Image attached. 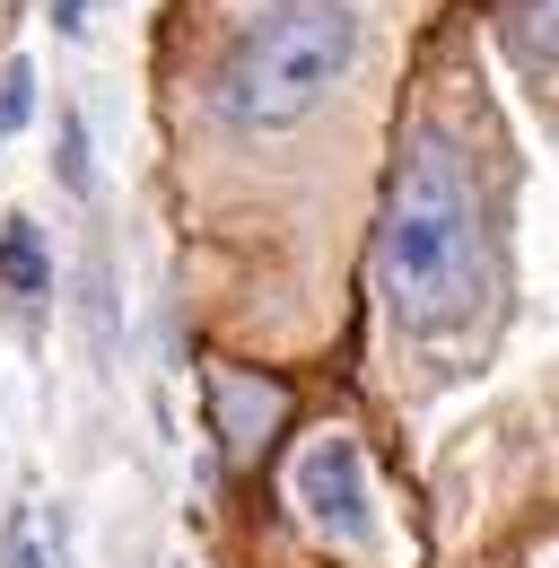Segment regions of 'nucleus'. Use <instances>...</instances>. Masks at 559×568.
I'll return each mask as SVG.
<instances>
[{"label": "nucleus", "mask_w": 559, "mask_h": 568, "mask_svg": "<svg viewBox=\"0 0 559 568\" xmlns=\"http://www.w3.org/2000/svg\"><path fill=\"white\" fill-rule=\"evenodd\" d=\"M376 281H385V315L411 342L489 333L498 315V227H489L481 158L437 123L394 175V202L376 227Z\"/></svg>", "instance_id": "1"}, {"label": "nucleus", "mask_w": 559, "mask_h": 568, "mask_svg": "<svg viewBox=\"0 0 559 568\" xmlns=\"http://www.w3.org/2000/svg\"><path fill=\"white\" fill-rule=\"evenodd\" d=\"M367 53V9L358 0H272L210 79V114L227 132H288L315 105H333V88Z\"/></svg>", "instance_id": "2"}, {"label": "nucleus", "mask_w": 559, "mask_h": 568, "mask_svg": "<svg viewBox=\"0 0 559 568\" xmlns=\"http://www.w3.org/2000/svg\"><path fill=\"white\" fill-rule=\"evenodd\" d=\"M288 507H306V525L342 551L376 542V498H367V464H358V437L324 428L288 455Z\"/></svg>", "instance_id": "3"}, {"label": "nucleus", "mask_w": 559, "mask_h": 568, "mask_svg": "<svg viewBox=\"0 0 559 568\" xmlns=\"http://www.w3.org/2000/svg\"><path fill=\"white\" fill-rule=\"evenodd\" d=\"M280 412H288V394L263 385V376H245V367H218V376H210V420H218L227 464H254V455L272 446Z\"/></svg>", "instance_id": "4"}, {"label": "nucleus", "mask_w": 559, "mask_h": 568, "mask_svg": "<svg viewBox=\"0 0 559 568\" xmlns=\"http://www.w3.org/2000/svg\"><path fill=\"white\" fill-rule=\"evenodd\" d=\"M0 297H18V306H44L53 297V254H44V227L27 211L0 219Z\"/></svg>", "instance_id": "5"}, {"label": "nucleus", "mask_w": 559, "mask_h": 568, "mask_svg": "<svg viewBox=\"0 0 559 568\" xmlns=\"http://www.w3.org/2000/svg\"><path fill=\"white\" fill-rule=\"evenodd\" d=\"M498 36H507V53L525 71H559V0H507Z\"/></svg>", "instance_id": "6"}, {"label": "nucleus", "mask_w": 559, "mask_h": 568, "mask_svg": "<svg viewBox=\"0 0 559 568\" xmlns=\"http://www.w3.org/2000/svg\"><path fill=\"white\" fill-rule=\"evenodd\" d=\"M35 123V62H0V141Z\"/></svg>", "instance_id": "7"}, {"label": "nucleus", "mask_w": 559, "mask_h": 568, "mask_svg": "<svg viewBox=\"0 0 559 568\" xmlns=\"http://www.w3.org/2000/svg\"><path fill=\"white\" fill-rule=\"evenodd\" d=\"M53 166H62L70 193H96V166H88V123H79V114H62V158H53Z\"/></svg>", "instance_id": "8"}, {"label": "nucleus", "mask_w": 559, "mask_h": 568, "mask_svg": "<svg viewBox=\"0 0 559 568\" xmlns=\"http://www.w3.org/2000/svg\"><path fill=\"white\" fill-rule=\"evenodd\" d=\"M0 568H53L44 551H35V534H27V516H18L9 534H0Z\"/></svg>", "instance_id": "9"}, {"label": "nucleus", "mask_w": 559, "mask_h": 568, "mask_svg": "<svg viewBox=\"0 0 559 568\" xmlns=\"http://www.w3.org/2000/svg\"><path fill=\"white\" fill-rule=\"evenodd\" d=\"M53 27H62V36H79V27H88V0H53Z\"/></svg>", "instance_id": "10"}]
</instances>
